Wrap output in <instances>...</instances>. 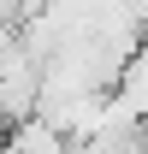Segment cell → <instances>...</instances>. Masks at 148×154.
<instances>
[{
	"instance_id": "1",
	"label": "cell",
	"mask_w": 148,
	"mask_h": 154,
	"mask_svg": "<svg viewBox=\"0 0 148 154\" xmlns=\"http://www.w3.org/2000/svg\"><path fill=\"white\" fill-rule=\"evenodd\" d=\"M125 6H130V18H136V24L148 30V0H125Z\"/></svg>"
}]
</instances>
